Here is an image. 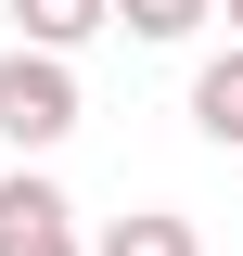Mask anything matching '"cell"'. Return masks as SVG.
<instances>
[{
    "instance_id": "6da1fadb",
    "label": "cell",
    "mask_w": 243,
    "mask_h": 256,
    "mask_svg": "<svg viewBox=\"0 0 243 256\" xmlns=\"http://www.w3.org/2000/svg\"><path fill=\"white\" fill-rule=\"evenodd\" d=\"M77 116H90V90L64 52H0V154H52V141H77Z\"/></svg>"
},
{
    "instance_id": "7a4b0ae2",
    "label": "cell",
    "mask_w": 243,
    "mask_h": 256,
    "mask_svg": "<svg viewBox=\"0 0 243 256\" xmlns=\"http://www.w3.org/2000/svg\"><path fill=\"white\" fill-rule=\"evenodd\" d=\"M0 256H90V244H77V205H64V180H38V166H0Z\"/></svg>"
},
{
    "instance_id": "3957f363",
    "label": "cell",
    "mask_w": 243,
    "mask_h": 256,
    "mask_svg": "<svg viewBox=\"0 0 243 256\" xmlns=\"http://www.w3.org/2000/svg\"><path fill=\"white\" fill-rule=\"evenodd\" d=\"M0 13H13V52H64V64L116 26V0H0Z\"/></svg>"
},
{
    "instance_id": "277c9868",
    "label": "cell",
    "mask_w": 243,
    "mask_h": 256,
    "mask_svg": "<svg viewBox=\"0 0 243 256\" xmlns=\"http://www.w3.org/2000/svg\"><path fill=\"white\" fill-rule=\"evenodd\" d=\"M192 128H205L218 154H243V52H205V64H192Z\"/></svg>"
},
{
    "instance_id": "5b68a950",
    "label": "cell",
    "mask_w": 243,
    "mask_h": 256,
    "mask_svg": "<svg viewBox=\"0 0 243 256\" xmlns=\"http://www.w3.org/2000/svg\"><path fill=\"white\" fill-rule=\"evenodd\" d=\"M90 256H205V230H192L180 205H128V218H102Z\"/></svg>"
},
{
    "instance_id": "8992f818",
    "label": "cell",
    "mask_w": 243,
    "mask_h": 256,
    "mask_svg": "<svg viewBox=\"0 0 243 256\" xmlns=\"http://www.w3.org/2000/svg\"><path fill=\"white\" fill-rule=\"evenodd\" d=\"M116 26H128V38H154V52H180V38H205V26H218V0H116Z\"/></svg>"
},
{
    "instance_id": "52a82bcc",
    "label": "cell",
    "mask_w": 243,
    "mask_h": 256,
    "mask_svg": "<svg viewBox=\"0 0 243 256\" xmlns=\"http://www.w3.org/2000/svg\"><path fill=\"white\" fill-rule=\"evenodd\" d=\"M218 13H230V52H243V0H218Z\"/></svg>"
},
{
    "instance_id": "ba28073f",
    "label": "cell",
    "mask_w": 243,
    "mask_h": 256,
    "mask_svg": "<svg viewBox=\"0 0 243 256\" xmlns=\"http://www.w3.org/2000/svg\"><path fill=\"white\" fill-rule=\"evenodd\" d=\"M0 166H13V154H0Z\"/></svg>"
}]
</instances>
